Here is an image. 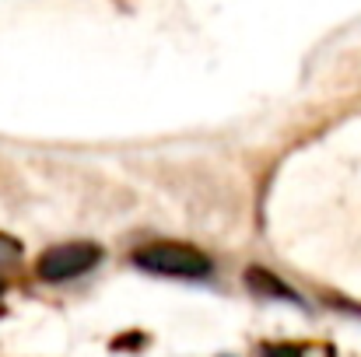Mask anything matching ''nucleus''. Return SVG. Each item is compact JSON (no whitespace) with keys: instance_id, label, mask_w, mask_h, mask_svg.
<instances>
[{"instance_id":"f257e3e1","label":"nucleus","mask_w":361,"mask_h":357,"mask_svg":"<svg viewBox=\"0 0 361 357\" xmlns=\"http://www.w3.org/2000/svg\"><path fill=\"white\" fill-rule=\"evenodd\" d=\"M133 263L154 277H176V280H204L211 277L214 263L207 252L186 242H151L133 252Z\"/></svg>"},{"instance_id":"f03ea898","label":"nucleus","mask_w":361,"mask_h":357,"mask_svg":"<svg viewBox=\"0 0 361 357\" xmlns=\"http://www.w3.org/2000/svg\"><path fill=\"white\" fill-rule=\"evenodd\" d=\"M102 259V249L95 242H63V245H49L39 259H35V277L46 284H67L85 277L88 270H95Z\"/></svg>"},{"instance_id":"7ed1b4c3","label":"nucleus","mask_w":361,"mask_h":357,"mask_svg":"<svg viewBox=\"0 0 361 357\" xmlns=\"http://www.w3.org/2000/svg\"><path fill=\"white\" fill-rule=\"evenodd\" d=\"M245 280H249V287L252 291H259V294H270V298H288V301H298V294L284 284V280H277L270 270H259V266H252V270H245Z\"/></svg>"},{"instance_id":"20e7f679","label":"nucleus","mask_w":361,"mask_h":357,"mask_svg":"<svg viewBox=\"0 0 361 357\" xmlns=\"http://www.w3.org/2000/svg\"><path fill=\"white\" fill-rule=\"evenodd\" d=\"M21 259V242L11 235H0V270L4 266H14Z\"/></svg>"},{"instance_id":"39448f33","label":"nucleus","mask_w":361,"mask_h":357,"mask_svg":"<svg viewBox=\"0 0 361 357\" xmlns=\"http://www.w3.org/2000/svg\"><path fill=\"white\" fill-rule=\"evenodd\" d=\"M0 291H4V284H0Z\"/></svg>"}]
</instances>
